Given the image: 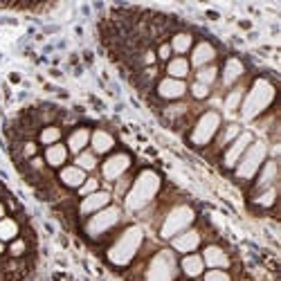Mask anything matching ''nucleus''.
<instances>
[{"label":"nucleus","mask_w":281,"mask_h":281,"mask_svg":"<svg viewBox=\"0 0 281 281\" xmlns=\"http://www.w3.org/2000/svg\"><path fill=\"white\" fill-rule=\"evenodd\" d=\"M25 241H22V239H18V241H14V243H11L9 245V254L11 256H14V259H18V256H22V254H25Z\"/></svg>","instance_id":"nucleus-36"},{"label":"nucleus","mask_w":281,"mask_h":281,"mask_svg":"<svg viewBox=\"0 0 281 281\" xmlns=\"http://www.w3.org/2000/svg\"><path fill=\"white\" fill-rule=\"evenodd\" d=\"M171 245H173V250H178V252H194L196 247L200 245V232L198 229H184V232H180L178 236H173L171 239Z\"/></svg>","instance_id":"nucleus-11"},{"label":"nucleus","mask_w":281,"mask_h":281,"mask_svg":"<svg viewBox=\"0 0 281 281\" xmlns=\"http://www.w3.org/2000/svg\"><path fill=\"white\" fill-rule=\"evenodd\" d=\"M202 263L209 266L212 270H221V268H227L229 266V256L223 247L218 245H207L205 252H202Z\"/></svg>","instance_id":"nucleus-14"},{"label":"nucleus","mask_w":281,"mask_h":281,"mask_svg":"<svg viewBox=\"0 0 281 281\" xmlns=\"http://www.w3.org/2000/svg\"><path fill=\"white\" fill-rule=\"evenodd\" d=\"M139 245H142V229L128 227L108 250V261L115 263V266H126V263H131L133 256L137 254Z\"/></svg>","instance_id":"nucleus-3"},{"label":"nucleus","mask_w":281,"mask_h":281,"mask_svg":"<svg viewBox=\"0 0 281 281\" xmlns=\"http://www.w3.org/2000/svg\"><path fill=\"white\" fill-rule=\"evenodd\" d=\"M252 142H254V137H252V133L250 131H245V133H241L239 137L234 139L232 144H229V149L225 151V157H223V165L227 167V169H232L239 165V160H241V155L247 151V146H250Z\"/></svg>","instance_id":"nucleus-9"},{"label":"nucleus","mask_w":281,"mask_h":281,"mask_svg":"<svg viewBox=\"0 0 281 281\" xmlns=\"http://www.w3.org/2000/svg\"><path fill=\"white\" fill-rule=\"evenodd\" d=\"M120 209L117 207H104L101 212H97L92 218L86 223V234L90 239H97V236H104L108 229H112L117 223H120Z\"/></svg>","instance_id":"nucleus-8"},{"label":"nucleus","mask_w":281,"mask_h":281,"mask_svg":"<svg viewBox=\"0 0 281 281\" xmlns=\"http://www.w3.org/2000/svg\"><path fill=\"white\" fill-rule=\"evenodd\" d=\"M128 167H131V155H128V153H115V155H110L108 160L104 162L101 173H104L106 180H117V178H122L124 173L128 171Z\"/></svg>","instance_id":"nucleus-10"},{"label":"nucleus","mask_w":281,"mask_h":281,"mask_svg":"<svg viewBox=\"0 0 281 281\" xmlns=\"http://www.w3.org/2000/svg\"><path fill=\"white\" fill-rule=\"evenodd\" d=\"M184 92H187V86H184V81H180V79H162L160 86H157V95H160L162 99H182Z\"/></svg>","instance_id":"nucleus-13"},{"label":"nucleus","mask_w":281,"mask_h":281,"mask_svg":"<svg viewBox=\"0 0 281 281\" xmlns=\"http://www.w3.org/2000/svg\"><path fill=\"white\" fill-rule=\"evenodd\" d=\"M75 162H77L79 169H83V171H95V169H97V155H95L92 151H81Z\"/></svg>","instance_id":"nucleus-26"},{"label":"nucleus","mask_w":281,"mask_h":281,"mask_svg":"<svg viewBox=\"0 0 281 281\" xmlns=\"http://www.w3.org/2000/svg\"><path fill=\"white\" fill-rule=\"evenodd\" d=\"M191 43H194V36H191L189 32H178L169 45H171V52L184 54V52H189L191 50Z\"/></svg>","instance_id":"nucleus-24"},{"label":"nucleus","mask_w":281,"mask_h":281,"mask_svg":"<svg viewBox=\"0 0 281 281\" xmlns=\"http://www.w3.org/2000/svg\"><path fill=\"white\" fill-rule=\"evenodd\" d=\"M3 252H5V245H3V241H0V254H3Z\"/></svg>","instance_id":"nucleus-43"},{"label":"nucleus","mask_w":281,"mask_h":281,"mask_svg":"<svg viewBox=\"0 0 281 281\" xmlns=\"http://www.w3.org/2000/svg\"><path fill=\"white\" fill-rule=\"evenodd\" d=\"M155 56H160L162 61H169V56H171V45H169V43H162Z\"/></svg>","instance_id":"nucleus-37"},{"label":"nucleus","mask_w":281,"mask_h":281,"mask_svg":"<svg viewBox=\"0 0 281 281\" xmlns=\"http://www.w3.org/2000/svg\"><path fill=\"white\" fill-rule=\"evenodd\" d=\"M176 274H178L176 256L169 250H160L149 261V268H146V281H173Z\"/></svg>","instance_id":"nucleus-6"},{"label":"nucleus","mask_w":281,"mask_h":281,"mask_svg":"<svg viewBox=\"0 0 281 281\" xmlns=\"http://www.w3.org/2000/svg\"><path fill=\"white\" fill-rule=\"evenodd\" d=\"M221 126V115L216 110H207L200 115V120L196 122L194 131H191V144L194 146H205L212 142V137L218 133Z\"/></svg>","instance_id":"nucleus-7"},{"label":"nucleus","mask_w":281,"mask_h":281,"mask_svg":"<svg viewBox=\"0 0 281 281\" xmlns=\"http://www.w3.org/2000/svg\"><path fill=\"white\" fill-rule=\"evenodd\" d=\"M274 180H277V160H270L263 165V171L259 173V180H256V189H268L274 184Z\"/></svg>","instance_id":"nucleus-20"},{"label":"nucleus","mask_w":281,"mask_h":281,"mask_svg":"<svg viewBox=\"0 0 281 281\" xmlns=\"http://www.w3.org/2000/svg\"><path fill=\"white\" fill-rule=\"evenodd\" d=\"M59 180L65 184V187L79 189L83 182H86V171H83V169H79L77 165L75 167H65V169H61Z\"/></svg>","instance_id":"nucleus-16"},{"label":"nucleus","mask_w":281,"mask_h":281,"mask_svg":"<svg viewBox=\"0 0 281 281\" xmlns=\"http://www.w3.org/2000/svg\"><path fill=\"white\" fill-rule=\"evenodd\" d=\"M239 135H241V126H239V124H229V126L221 133V137H218L216 146H218V149H223V146H227L229 142H234Z\"/></svg>","instance_id":"nucleus-30"},{"label":"nucleus","mask_w":281,"mask_h":281,"mask_svg":"<svg viewBox=\"0 0 281 281\" xmlns=\"http://www.w3.org/2000/svg\"><path fill=\"white\" fill-rule=\"evenodd\" d=\"M189 67L191 65L184 56H176V59L167 61V75L171 79H180V81H182V79L189 75Z\"/></svg>","instance_id":"nucleus-21"},{"label":"nucleus","mask_w":281,"mask_h":281,"mask_svg":"<svg viewBox=\"0 0 281 281\" xmlns=\"http://www.w3.org/2000/svg\"><path fill=\"white\" fill-rule=\"evenodd\" d=\"M266 155H268V144L266 142H252L239 160L236 178L239 180H250L259 171V167L266 162Z\"/></svg>","instance_id":"nucleus-5"},{"label":"nucleus","mask_w":281,"mask_h":281,"mask_svg":"<svg viewBox=\"0 0 281 281\" xmlns=\"http://www.w3.org/2000/svg\"><path fill=\"white\" fill-rule=\"evenodd\" d=\"M274 99V86L268 81V79H256L252 90L247 92V97L243 101V120H254L263 110L272 104Z\"/></svg>","instance_id":"nucleus-2"},{"label":"nucleus","mask_w":281,"mask_h":281,"mask_svg":"<svg viewBox=\"0 0 281 281\" xmlns=\"http://www.w3.org/2000/svg\"><path fill=\"white\" fill-rule=\"evenodd\" d=\"M214 59H216V48H214L209 41H202V43L196 45L194 54H191V65L205 67V65H209Z\"/></svg>","instance_id":"nucleus-15"},{"label":"nucleus","mask_w":281,"mask_h":281,"mask_svg":"<svg viewBox=\"0 0 281 281\" xmlns=\"http://www.w3.org/2000/svg\"><path fill=\"white\" fill-rule=\"evenodd\" d=\"M108 202H110L108 191H95V194L83 198V202L79 205V214H97L104 207H108Z\"/></svg>","instance_id":"nucleus-12"},{"label":"nucleus","mask_w":281,"mask_h":281,"mask_svg":"<svg viewBox=\"0 0 281 281\" xmlns=\"http://www.w3.org/2000/svg\"><path fill=\"white\" fill-rule=\"evenodd\" d=\"M189 112V106L187 104H176V106H167L165 108V115L169 120H178V117H184Z\"/></svg>","instance_id":"nucleus-32"},{"label":"nucleus","mask_w":281,"mask_h":281,"mask_svg":"<svg viewBox=\"0 0 281 281\" xmlns=\"http://www.w3.org/2000/svg\"><path fill=\"white\" fill-rule=\"evenodd\" d=\"M182 272L187 274V277H191V279H196V277H200L202 274V270H205V263H202V256H198V254H187L182 259Z\"/></svg>","instance_id":"nucleus-22"},{"label":"nucleus","mask_w":281,"mask_h":281,"mask_svg":"<svg viewBox=\"0 0 281 281\" xmlns=\"http://www.w3.org/2000/svg\"><path fill=\"white\" fill-rule=\"evenodd\" d=\"M216 77H218V67L216 65L198 67V72H196V79H198V83H202V86H212V83L216 81Z\"/></svg>","instance_id":"nucleus-28"},{"label":"nucleus","mask_w":281,"mask_h":281,"mask_svg":"<svg viewBox=\"0 0 281 281\" xmlns=\"http://www.w3.org/2000/svg\"><path fill=\"white\" fill-rule=\"evenodd\" d=\"M38 139H41V144H45V146L59 144V139H61V128H59V126H45L43 131L38 133Z\"/></svg>","instance_id":"nucleus-27"},{"label":"nucleus","mask_w":281,"mask_h":281,"mask_svg":"<svg viewBox=\"0 0 281 281\" xmlns=\"http://www.w3.org/2000/svg\"><path fill=\"white\" fill-rule=\"evenodd\" d=\"M99 189V180L97 178H86V182L79 187V194L86 198V196H90V194H95V191Z\"/></svg>","instance_id":"nucleus-33"},{"label":"nucleus","mask_w":281,"mask_h":281,"mask_svg":"<svg viewBox=\"0 0 281 281\" xmlns=\"http://www.w3.org/2000/svg\"><path fill=\"white\" fill-rule=\"evenodd\" d=\"M194 218H196V214L189 205H176L165 216V223H162V227H160V236L162 239H173V236H178L180 232H184V229L194 223Z\"/></svg>","instance_id":"nucleus-4"},{"label":"nucleus","mask_w":281,"mask_h":281,"mask_svg":"<svg viewBox=\"0 0 281 281\" xmlns=\"http://www.w3.org/2000/svg\"><path fill=\"white\" fill-rule=\"evenodd\" d=\"M18 234V223L14 218H3L0 221V241H11Z\"/></svg>","instance_id":"nucleus-25"},{"label":"nucleus","mask_w":281,"mask_h":281,"mask_svg":"<svg viewBox=\"0 0 281 281\" xmlns=\"http://www.w3.org/2000/svg\"><path fill=\"white\" fill-rule=\"evenodd\" d=\"M205 281H232V277L225 270H209L205 274Z\"/></svg>","instance_id":"nucleus-34"},{"label":"nucleus","mask_w":281,"mask_h":281,"mask_svg":"<svg viewBox=\"0 0 281 281\" xmlns=\"http://www.w3.org/2000/svg\"><path fill=\"white\" fill-rule=\"evenodd\" d=\"M65 160H67V149L63 144L48 146V151H45V162H48L50 167H63Z\"/></svg>","instance_id":"nucleus-23"},{"label":"nucleus","mask_w":281,"mask_h":281,"mask_svg":"<svg viewBox=\"0 0 281 281\" xmlns=\"http://www.w3.org/2000/svg\"><path fill=\"white\" fill-rule=\"evenodd\" d=\"M34 153H36V144H34V142H25V144H22V155L32 157Z\"/></svg>","instance_id":"nucleus-39"},{"label":"nucleus","mask_w":281,"mask_h":281,"mask_svg":"<svg viewBox=\"0 0 281 281\" xmlns=\"http://www.w3.org/2000/svg\"><path fill=\"white\" fill-rule=\"evenodd\" d=\"M245 72V65L241 63V59H227V63L223 67V86H232L234 81H239Z\"/></svg>","instance_id":"nucleus-19"},{"label":"nucleus","mask_w":281,"mask_h":281,"mask_svg":"<svg viewBox=\"0 0 281 281\" xmlns=\"http://www.w3.org/2000/svg\"><path fill=\"white\" fill-rule=\"evenodd\" d=\"M243 95H245V88H243V86L234 88L232 92L225 97V110H227V112H234V110L241 106V99H243Z\"/></svg>","instance_id":"nucleus-29"},{"label":"nucleus","mask_w":281,"mask_h":281,"mask_svg":"<svg viewBox=\"0 0 281 281\" xmlns=\"http://www.w3.org/2000/svg\"><path fill=\"white\" fill-rule=\"evenodd\" d=\"M191 95H194L196 99H207L209 97V86H202V83L196 81L194 86H191Z\"/></svg>","instance_id":"nucleus-35"},{"label":"nucleus","mask_w":281,"mask_h":281,"mask_svg":"<svg viewBox=\"0 0 281 281\" xmlns=\"http://www.w3.org/2000/svg\"><path fill=\"white\" fill-rule=\"evenodd\" d=\"M43 160H41V157H34V160L30 162V169H32V171H36V173H41L43 171Z\"/></svg>","instance_id":"nucleus-40"},{"label":"nucleus","mask_w":281,"mask_h":281,"mask_svg":"<svg viewBox=\"0 0 281 281\" xmlns=\"http://www.w3.org/2000/svg\"><path fill=\"white\" fill-rule=\"evenodd\" d=\"M157 189H160V176L151 169H144L131 184V191L126 194V207L131 212H142L155 198Z\"/></svg>","instance_id":"nucleus-1"},{"label":"nucleus","mask_w":281,"mask_h":281,"mask_svg":"<svg viewBox=\"0 0 281 281\" xmlns=\"http://www.w3.org/2000/svg\"><path fill=\"white\" fill-rule=\"evenodd\" d=\"M274 200H277V189H274V187L263 189V194H259L256 198H254V202H256L259 207H272Z\"/></svg>","instance_id":"nucleus-31"},{"label":"nucleus","mask_w":281,"mask_h":281,"mask_svg":"<svg viewBox=\"0 0 281 281\" xmlns=\"http://www.w3.org/2000/svg\"><path fill=\"white\" fill-rule=\"evenodd\" d=\"M90 142H92V153L99 155V153H108V151L115 146V137L108 133V131H95L90 135Z\"/></svg>","instance_id":"nucleus-17"},{"label":"nucleus","mask_w":281,"mask_h":281,"mask_svg":"<svg viewBox=\"0 0 281 281\" xmlns=\"http://www.w3.org/2000/svg\"><path fill=\"white\" fill-rule=\"evenodd\" d=\"M3 218H5V205L0 202V221H3Z\"/></svg>","instance_id":"nucleus-42"},{"label":"nucleus","mask_w":281,"mask_h":281,"mask_svg":"<svg viewBox=\"0 0 281 281\" xmlns=\"http://www.w3.org/2000/svg\"><path fill=\"white\" fill-rule=\"evenodd\" d=\"M128 187V178H122V182L117 184V196H122L124 194V189Z\"/></svg>","instance_id":"nucleus-41"},{"label":"nucleus","mask_w":281,"mask_h":281,"mask_svg":"<svg viewBox=\"0 0 281 281\" xmlns=\"http://www.w3.org/2000/svg\"><path fill=\"white\" fill-rule=\"evenodd\" d=\"M90 142V131L86 126L81 128H75V131L70 133V137H67V151H72V153H81V151H86V146Z\"/></svg>","instance_id":"nucleus-18"},{"label":"nucleus","mask_w":281,"mask_h":281,"mask_svg":"<svg viewBox=\"0 0 281 281\" xmlns=\"http://www.w3.org/2000/svg\"><path fill=\"white\" fill-rule=\"evenodd\" d=\"M155 59H157V56H155V52H153V50H146V52H144V56H142V63H144V65H151V67H153Z\"/></svg>","instance_id":"nucleus-38"}]
</instances>
